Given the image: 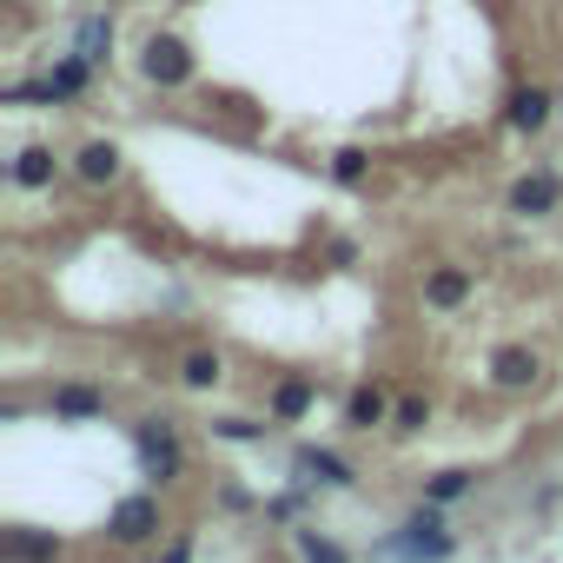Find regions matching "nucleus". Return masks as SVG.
<instances>
[{
	"instance_id": "1",
	"label": "nucleus",
	"mask_w": 563,
	"mask_h": 563,
	"mask_svg": "<svg viewBox=\"0 0 563 563\" xmlns=\"http://www.w3.org/2000/svg\"><path fill=\"white\" fill-rule=\"evenodd\" d=\"M146 80H159V87H179L186 74H192V54L179 47V41H146Z\"/></svg>"
},
{
	"instance_id": "2",
	"label": "nucleus",
	"mask_w": 563,
	"mask_h": 563,
	"mask_svg": "<svg viewBox=\"0 0 563 563\" xmlns=\"http://www.w3.org/2000/svg\"><path fill=\"white\" fill-rule=\"evenodd\" d=\"M140 457H146V471L166 484V477H179V444H173V431L153 418V424H140Z\"/></svg>"
},
{
	"instance_id": "3",
	"label": "nucleus",
	"mask_w": 563,
	"mask_h": 563,
	"mask_svg": "<svg viewBox=\"0 0 563 563\" xmlns=\"http://www.w3.org/2000/svg\"><path fill=\"white\" fill-rule=\"evenodd\" d=\"M398 550H405V556H451V537H444V523H438V510H418V517L405 523V537H398Z\"/></svg>"
},
{
	"instance_id": "4",
	"label": "nucleus",
	"mask_w": 563,
	"mask_h": 563,
	"mask_svg": "<svg viewBox=\"0 0 563 563\" xmlns=\"http://www.w3.org/2000/svg\"><path fill=\"white\" fill-rule=\"evenodd\" d=\"M159 530V504L153 497H126L120 510H113V537L120 543H140V537H153Z\"/></svg>"
},
{
	"instance_id": "5",
	"label": "nucleus",
	"mask_w": 563,
	"mask_h": 563,
	"mask_svg": "<svg viewBox=\"0 0 563 563\" xmlns=\"http://www.w3.org/2000/svg\"><path fill=\"white\" fill-rule=\"evenodd\" d=\"M87 67H93V60H80V54H74V60H67V67H54L41 87H14V100H21V93H41V100H67V93H80V87H87Z\"/></svg>"
},
{
	"instance_id": "6",
	"label": "nucleus",
	"mask_w": 563,
	"mask_h": 563,
	"mask_svg": "<svg viewBox=\"0 0 563 563\" xmlns=\"http://www.w3.org/2000/svg\"><path fill=\"white\" fill-rule=\"evenodd\" d=\"M510 206H517L523 219H537V212H550V206H556V179H550V173H537V179H523V186L510 192Z\"/></svg>"
},
{
	"instance_id": "7",
	"label": "nucleus",
	"mask_w": 563,
	"mask_h": 563,
	"mask_svg": "<svg viewBox=\"0 0 563 563\" xmlns=\"http://www.w3.org/2000/svg\"><path fill=\"white\" fill-rule=\"evenodd\" d=\"M490 378L517 391V385H530V378H537V358H530V352H517V345H504V352L490 358Z\"/></svg>"
},
{
	"instance_id": "8",
	"label": "nucleus",
	"mask_w": 563,
	"mask_h": 563,
	"mask_svg": "<svg viewBox=\"0 0 563 563\" xmlns=\"http://www.w3.org/2000/svg\"><path fill=\"white\" fill-rule=\"evenodd\" d=\"M464 292H471V278H464L457 265H444V272L424 278V299H431V306H464Z\"/></svg>"
},
{
	"instance_id": "9",
	"label": "nucleus",
	"mask_w": 563,
	"mask_h": 563,
	"mask_svg": "<svg viewBox=\"0 0 563 563\" xmlns=\"http://www.w3.org/2000/svg\"><path fill=\"white\" fill-rule=\"evenodd\" d=\"M8 556H21V563H54V556H60V543H54V537H41V530H8Z\"/></svg>"
},
{
	"instance_id": "10",
	"label": "nucleus",
	"mask_w": 563,
	"mask_h": 563,
	"mask_svg": "<svg viewBox=\"0 0 563 563\" xmlns=\"http://www.w3.org/2000/svg\"><path fill=\"white\" fill-rule=\"evenodd\" d=\"M113 173H120V146L93 140V146L80 153V179H93V186H100V179H113Z\"/></svg>"
},
{
	"instance_id": "11",
	"label": "nucleus",
	"mask_w": 563,
	"mask_h": 563,
	"mask_svg": "<svg viewBox=\"0 0 563 563\" xmlns=\"http://www.w3.org/2000/svg\"><path fill=\"white\" fill-rule=\"evenodd\" d=\"M345 418H352L358 431L385 424V391H372V385H365V391H352V398H345Z\"/></svg>"
},
{
	"instance_id": "12",
	"label": "nucleus",
	"mask_w": 563,
	"mask_h": 563,
	"mask_svg": "<svg viewBox=\"0 0 563 563\" xmlns=\"http://www.w3.org/2000/svg\"><path fill=\"white\" fill-rule=\"evenodd\" d=\"M299 471H312L319 484H352V464L332 457V451H299Z\"/></svg>"
},
{
	"instance_id": "13",
	"label": "nucleus",
	"mask_w": 563,
	"mask_h": 563,
	"mask_svg": "<svg viewBox=\"0 0 563 563\" xmlns=\"http://www.w3.org/2000/svg\"><path fill=\"white\" fill-rule=\"evenodd\" d=\"M107 47H113V21H107V14H93V21L80 27V60H93V67H100V60H107Z\"/></svg>"
},
{
	"instance_id": "14",
	"label": "nucleus",
	"mask_w": 563,
	"mask_h": 563,
	"mask_svg": "<svg viewBox=\"0 0 563 563\" xmlns=\"http://www.w3.org/2000/svg\"><path fill=\"white\" fill-rule=\"evenodd\" d=\"M100 405H107V398H100V391H87V385H67V391H54V411H60V418H93Z\"/></svg>"
},
{
	"instance_id": "15",
	"label": "nucleus",
	"mask_w": 563,
	"mask_h": 563,
	"mask_svg": "<svg viewBox=\"0 0 563 563\" xmlns=\"http://www.w3.org/2000/svg\"><path fill=\"white\" fill-rule=\"evenodd\" d=\"M510 120H517V126H523V133H537V126H543V120H550V100H543V93H530V87H523V93H517V100H510Z\"/></svg>"
},
{
	"instance_id": "16",
	"label": "nucleus",
	"mask_w": 563,
	"mask_h": 563,
	"mask_svg": "<svg viewBox=\"0 0 563 563\" xmlns=\"http://www.w3.org/2000/svg\"><path fill=\"white\" fill-rule=\"evenodd\" d=\"M14 179H21V186H47V179H54V153H47V146H27L21 166H14Z\"/></svg>"
},
{
	"instance_id": "17",
	"label": "nucleus",
	"mask_w": 563,
	"mask_h": 563,
	"mask_svg": "<svg viewBox=\"0 0 563 563\" xmlns=\"http://www.w3.org/2000/svg\"><path fill=\"white\" fill-rule=\"evenodd\" d=\"M299 556H306V563H345V550H339V543H325L319 530H299Z\"/></svg>"
},
{
	"instance_id": "18",
	"label": "nucleus",
	"mask_w": 563,
	"mask_h": 563,
	"mask_svg": "<svg viewBox=\"0 0 563 563\" xmlns=\"http://www.w3.org/2000/svg\"><path fill=\"white\" fill-rule=\"evenodd\" d=\"M272 405H278V418H306L312 385H299V378H292V385H278V398H272Z\"/></svg>"
},
{
	"instance_id": "19",
	"label": "nucleus",
	"mask_w": 563,
	"mask_h": 563,
	"mask_svg": "<svg viewBox=\"0 0 563 563\" xmlns=\"http://www.w3.org/2000/svg\"><path fill=\"white\" fill-rule=\"evenodd\" d=\"M186 385H192V391L219 385V358H212V352H192V358H186Z\"/></svg>"
},
{
	"instance_id": "20",
	"label": "nucleus",
	"mask_w": 563,
	"mask_h": 563,
	"mask_svg": "<svg viewBox=\"0 0 563 563\" xmlns=\"http://www.w3.org/2000/svg\"><path fill=\"white\" fill-rule=\"evenodd\" d=\"M464 490H471L464 471H438V477H431V504H451V497H464Z\"/></svg>"
},
{
	"instance_id": "21",
	"label": "nucleus",
	"mask_w": 563,
	"mask_h": 563,
	"mask_svg": "<svg viewBox=\"0 0 563 563\" xmlns=\"http://www.w3.org/2000/svg\"><path fill=\"white\" fill-rule=\"evenodd\" d=\"M332 173H339V179H345V186H358V179H365V153H352V146H345V153H339V166H332Z\"/></svg>"
},
{
	"instance_id": "22",
	"label": "nucleus",
	"mask_w": 563,
	"mask_h": 563,
	"mask_svg": "<svg viewBox=\"0 0 563 563\" xmlns=\"http://www.w3.org/2000/svg\"><path fill=\"white\" fill-rule=\"evenodd\" d=\"M212 431H219V438H239V444H245V438H258V424H252V418H219Z\"/></svg>"
},
{
	"instance_id": "23",
	"label": "nucleus",
	"mask_w": 563,
	"mask_h": 563,
	"mask_svg": "<svg viewBox=\"0 0 563 563\" xmlns=\"http://www.w3.org/2000/svg\"><path fill=\"white\" fill-rule=\"evenodd\" d=\"M398 424H405V431H418V424H424V405H418V398H405V405H398Z\"/></svg>"
},
{
	"instance_id": "24",
	"label": "nucleus",
	"mask_w": 563,
	"mask_h": 563,
	"mask_svg": "<svg viewBox=\"0 0 563 563\" xmlns=\"http://www.w3.org/2000/svg\"><path fill=\"white\" fill-rule=\"evenodd\" d=\"M159 563H186V543H179V550H166V556H159Z\"/></svg>"
}]
</instances>
